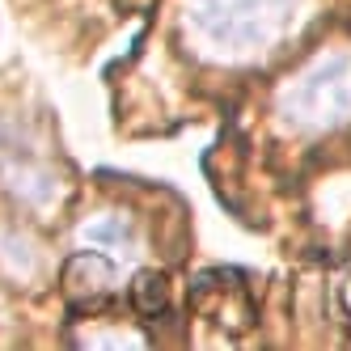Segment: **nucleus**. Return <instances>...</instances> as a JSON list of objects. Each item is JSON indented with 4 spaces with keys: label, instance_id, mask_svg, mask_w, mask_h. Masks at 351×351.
<instances>
[{
    "label": "nucleus",
    "instance_id": "20e7f679",
    "mask_svg": "<svg viewBox=\"0 0 351 351\" xmlns=\"http://www.w3.org/2000/svg\"><path fill=\"white\" fill-rule=\"evenodd\" d=\"M77 245L81 250H93V254H102V258H110L123 275L140 263V229H136V220L123 212V208L93 212L81 229H77Z\"/></svg>",
    "mask_w": 351,
    "mask_h": 351
},
{
    "label": "nucleus",
    "instance_id": "7ed1b4c3",
    "mask_svg": "<svg viewBox=\"0 0 351 351\" xmlns=\"http://www.w3.org/2000/svg\"><path fill=\"white\" fill-rule=\"evenodd\" d=\"M0 191L30 212H56L68 178L26 119H0Z\"/></svg>",
    "mask_w": 351,
    "mask_h": 351
},
{
    "label": "nucleus",
    "instance_id": "f03ea898",
    "mask_svg": "<svg viewBox=\"0 0 351 351\" xmlns=\"http://www.w3.org/2000/svg\"><path fill=\"white\" fill-rule=\"evenodd\" d=\"M275 119L296 136H330L351 123V47H326L275 93Z\"/></svg>",
    "mask_w": 351,
    "mask_h": 351
},
{
    "label": "nucleus",
    "instance_id": "f257e3e1",
    "mask_svg": "<svg viewBox=\"0 0 351 351\" xmlns=\"http://www.w3.org/2000/svg\"><path fill=\"white\" fill-rule=\"evenodd\" d=\"M305 0H182L178 26L186 47L220 68L258 64L292 30Z\"/></svg>",
    "mask_w": 351,
    "mask_h": 351
},
{
    "label": "nucleus",
    "instance_id": "39448f33",
    "mask_svg": "<svg viewBox=\"0 0 351 351\" xmlns=\"http://www.w3.org/2000/svg\"><path fill=\"white\" fill-rule=\"evenodd\" d=\"M0 275L13 284H34L43 275V245L17 224H0Z\"/></svg>",
    "mask_w": 351,
    "mask_h": 351
}]
</instances>
